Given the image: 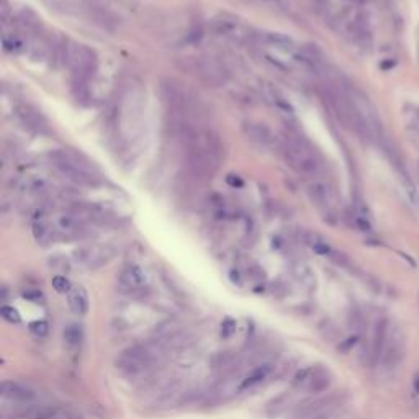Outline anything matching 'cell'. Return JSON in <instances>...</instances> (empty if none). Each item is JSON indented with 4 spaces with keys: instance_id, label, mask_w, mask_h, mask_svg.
I'll return each mask as SVG.
<instances>
[{
    "instance_id": "cell-1",
    "label": "cell",
    "mask_w": 419,
    "mask_h": 419,
    "mask_svg": "<svg viewBox=\"0 0 419 419\" xmlns=\"http://www.w3.org/2000/svg\"><path fill=\"white\" fill-rule=\"evenodd\" d=\"M187 167L196 179H208L218 170L223 159V144L212 129L192 128L183 137Z\"/></svg>"
},
{
    "instance_id": "cell-2",
    "label": "cell",
    "mask_w": 419,
    "mask_h": 419,
    "mask_svg": "<svg viewBox=\"0 0 419 419\" xmlns=\"http://www.w3.org/2000/svg\"><path fill=\"white\" fill-rule=\"evenodd\" d=\"M280 154L284 161L290 166L295 172L305 177H319L321 174V161L316 151L308 143L303 136L295 133H285L278 143Z\"/></svg>"
},
{
    "instance_id": "cell-3",
    "label": "cell",
    "mask_w": 419,
    "mask_h": 419,
    "mask_svg": "<svg viewBox=\"0 0 419 419\" xmlns=\"http://www.w3.org/2000/svg\"><path fill=\"white\" fill-rule=\"evenodd\" d=\"M52 167L65 179L77 183V185H97L100 177L95 166L87 157L72 149H56L49 154Z\"/></svg>"
},
{
    "instance_id": "cell-4",
    "label": "cell",
    "mask_w": 419,
    "mask_h": 419,
    "mask_svg": "<svg viewBox=\"0 0 419 419\" xmlns=\"http://www.w3.org/2000/svg\"><path fill=\"white\" fill-rule=\"evenodd\" d=\"M162 352L164 351L156 342L133 345L118 354V357L115 359V365L116 369L128 373V375H134V373H141L149 369Z\"/></svg>"
},
{
    "instance_id": "cell-5",
    "label": "cell",
    "mask_w": 419,
    "mask_h": 419,
    "mask_svg": "<svg viewBox=\"0 0 419 419\" xmlns=\"http://www.w3.org/2000/svg\"><path fill=\"white\" fill-rule=\"evenodd\" d=\"M65 65L74 76V81L87 82L89 79L95 74L97 71V54L94 49H90L89 46L74 43V41H65L64 48V61Z\"/></svg>"
},
{
    "instance_id": "cell-6",
    "label": "cell",
    "mask_w": 419,
    "mask_h": 419,
    "mask_svg": "<svg viewBox=\"0 0 419 419\" xmlns=\"http://www.w3.org/2000/svg\"><path fill=\"white\" fill-rule=\"evenodd\" d=\"M183 62H185L183 69H187L190 74L196 76L200 81L212 85V87L225 85L228 81L226 67L213 56H208V54L190 56V57H185Z\"/></svg>"
},
{
    "instance_id": "cell-7",
    "label": "cell",
    "mask_w": 419,
    "mask_h": 419,
    "mask_svg": "<svg viewBox=\"0 0 419 419\" xmlns=\"http://www.w3.org/2000/svg\"><path fill=\"white\" fill-rule=\"evenodd\" d=\"M213 31L216 35L229 39L234 44L239 46H249L259 41V33H255L252 28H249L246 23H242L241 20L229 17V15H221L213 20Z\"/></svg>"
},
{
    "instance_id": "cell-8",
    "label": "cell",
    "mask_w": 419,
    "mask_h": 419,
    "mask_svg": "<svg viewBox=\"0 0 419 419\" xmlns=\"http://www.w3.org/2000/svg\"><path fill=\"white\" fill-rule=\"evenodd\" d=\"M406 354V340L404 332L399 326H391L386 337V344L382 354L380 364L385 370H395L396 367L403 362Z\"/></svg>"
},
{
    "instance_id": "cell-9",
    "label": "cell",
    "mask_w": 419,
    "mask_h": 419,
    "mask_svg": "<svg viewBox=\"0 0 419 419\" xmlns=\"http://www.w3.org/2000/svg\"><path fill=\"white\" fill-rule=\"evenodd\" d=\"M116 255V249L113 246H84L79 247L72 254L74 264L85 267V268H97L113 259Z\"/></svg>"
},
{
    "instance_id": "cell-10",
    "label": "cell",
    "mask_w": 419,
    "mask_h": 419,
    "mask_svg": "<svg viewBox=\"0 0 419 419\" xmlns=\"http://www.w3.org/2000/svg\"><path fill=\"white\" fill-rule=\"evenodd\" d=\"M340 406V398L337 395L318 398L300 408L297 419H332Z\"/></svg>"
},
{
    "instance_id": "cell-11",
    "label": "cell",
    "mask_w": 419,
    "mask_h": 419,
    "mask_svg": "<svg viewBox=\"0 0 419 419\" xmlns=\"http://www.w3.org/2000/svg\"><path fill=\"white\" fill-rule=\"evenodd\" d=\"M306 193L314 206L324 215H332L334 212V190L326 180L314 177L306 185Z\"/></svg>"
},
{
    "instance_id": "cell-12",
    "label": "cell",
    "mask_w": 419,
    "mask_h": 419,
    "mask_svg": "<svg viewBox=\"0 0 419 419\" xmlns=\"http://www.w3.org/2000/svg\"><path fill=\"white\" fill-rule=\"evenodd\" d=\"M331 385V373L323 367H313L298 372L295 377V386H301L311 393H323Z\"/></svg>"
},
{
    "instance_id": "cell-13",
    "label": "cell",
    "mask_w": 419,
    "mask_h": 419,
    "mask_svg": "<svg viewBox=\"0 0 419 419\" xmlns=\"http://www.w3.org/2000/svg\"><path fill=\"white\" fill-rule=\"evenodd\" d=\"M15 116L26 129L33 131V133H38V134L49 133V123H48V120H46V116L30 103L17 105L15 107Z\"/></svg>"
},
{
    "instance_id": "cell-14",
    "label": "cell",
    "mask_w": 419,
    "mask_h": 419,
    "mask_svg": "<svg viewBox=\"0 0 419 419\" xmlns=\"http://www.w3.org/2000/svg\"><path fill=\"white\" fill-rule=\"evenodd\" d=\"M52 225L56 228L57 238L79 239L87 234V221L82 216H79L72 212L61 215L59 218H56V221Z\"/></svg>"
},
{
    "instance_id": "cell-15",
    "label": "cell",
    "mask_w": 419,
    "mask_h": 419,
    "mask_svg": "<svg viewBox=\"0 0 419 419\" xmlns=\"http://www.w3.org/2000/svg\"><path fill=\"white\" fill-rule=\"evenodd\" d=\"M260 94L264 97V100L270 105L282 118H287L288 120V118H292L295 115L292 103L288 102V98L284 95V92H282L278 87H275L273 84H270V82L260 84Z\"/></svg>"
},
{
    "instance_id": "cell-16",
    "label": "cell",
    "mask_w": 419,
    "mask_h": 419,
    "mask_svg": "<svg viewBox=\"0 0 419 419\" xmlns=\"http://www.w3.org/2000/svg\"><path fill=\"white\" fill-rule=\"evenodd\" d=\"M242 133L249 141L254 143L259 148H270L275 144V134L265 123L247 120L242 123Z\"/></svg>"
},
{
    "instance_id": "cell-17",
    "label": "cell",
    "mask_w": 419,
    "mask_h": 419,
    "mask_svg": "<svg viewBox=\"0 0 419 419\" xmlns=\"http://www.w3.org/2000/svg\"><path fill=\"white\" fill-rule=\"evenodd\" d=\"M0 395H2V401H9L12 404H28L36 398V393L31 388L18 382H12V380L2 382Z\"/></svg>"
},
{
    "instance_id": "cell-18",
    "label": "cell",
    "mask_w": 419,
    "mask_h": 419,
    "mask_svg": "<svg viewBox=\"0 0 419 419\" xmlns=\"http://www.w3.org/2000/svg\"><path fill=\"white\" fill-rule=\"evenodd\" d=\"M388 331H390V323L386 318H380L377 321L375 327H373V336H372V364L377 365L382 360V354L386 344V337H388Z\"/></svg>"
},
{
    "instance_id": "cell-19",
    "label": "cell",
    "mask_w": 419,
    "mask_h": 419,
    "mask_svg": "<svg viewBox=\"0 0 419 419\" xmlns=\"http://www.w3.org/2000/svg\"><path fill=\"white\" fill-rule=\"evenodd\" d=\"M120 285L129 293L143 292L146 287V275L137 265H126L120 273Z\"/></svg>"
},
{
    "instance_id": "cell-20",
    "label": "cell",
    "mask_w": 419,
    "mask_h": 419,
    "mask_svg": "<svg viewBox=\"0 0 419 419\" xmlns=\"http://www.w3.org/2000/svg\"><path fill=\"white\" fill-rule=\"evenodd\" d=\"M259 41L272 46V48H275V49L285 51V52H292L295 49V41L290 36L284 35V33L262 31V33H259Z\"/></svg>"
},
{
    "instance_id": "cell-21",
    "label": "cell",
    "mask_w": 419,
    "mask_h": 419,
    "mask_svg": "<svg viewBox=\"0 0 419 419\" xmlns=\"http://www.w3.org/2000/svg\"><path fill=\"white\" fill-rule=\"evenodd\" d=\"M67 303L74 314L84 316L89 313V295L84 287H72V290L67 293Z\"/></svg>"
},
{
    "instance_id": "cell-22",
    "label": "cell",
    "mask_w": 419,
    "mask_h": 419,
    "mask_svg": "<svg viewBox=\"0 0 419 419\" xmlns=\"http://www.w3.org/2000/svg\"><path fill=\"white\" fill-rule=\"evenodd\" d=\"M2 44H4V49L9 51V52H23L28 49V41H26V38L22 31H4L2 35Z\"/></svg>"
},
{
    "instance_id": "cell-23",
    "label": "cell",
    "mask_w": 419,
    "mask_h": 419,
    "mask_svg": "<svg viewBox=\"0 0 419 419\" xmlns=\"http://www.w3.org/2000/svg\"><path fill=\"white\" fill-rule=\"evenodd\" d=\"M33 236H35V239L39 242V244H49V242L57 239L54 225H51V223L44 221V220L35 221V225H33Z\"/></svg>"
},
{
    "instance_id": "cell-24",
    "label": "cell",
    "mask_w": 419,
    "mask_h": 419,
    "mask_svg": "<svg viewBox=\"0 0 419 419\" xmlns=\"http://www.w3.org/2000/svg\"><path fill=\"white\" fill-rule=\"evenodd\" d=\"M303 239H305V244H308L316 254L319 255H326V257H331L332 252H334V249L329 246V242H327L323 236L318 234V233H311V231H308L305 233L303 236Z\"/></svg>"
},
{
    "instance_id": "cell-25",
    "label": "cell",
    "mask_w": 419,
    "mask_h": 419,
    "mask_svg": "<svg viewBox=\"0 0 419 419\" xmlns=\"http://www.w3.org/2000/svg\"><path fill=\"white\" fill-rule=\"evenodd\" d=\"M270 372H272V365L270 364H260L257 367H254V369L249 372L246 377H242L241 390L251 388V386L260 383L262 380H265L268 377V373H270Z\"/></svg>"
},
{
    "instance_id": "cell-26",
    "label": "cell",
    "mask_w": 419,
    "mask_h": 419,
    "mask_svg": "<svg viewBox=\"0 0 419 419\" xmlns=\"http://www.w3.org/2000/svg\"><path fill=\"white\" fill-rule=\"evenodd\" d=\"M13 185H15V188L22 190V192H28V193H41L46 190L44 180L38 179V177H18L13 182Z\"/></svg>"
},
{
    "instance_id": "cell-27",
    "label": "cell",
    "mask_w": 419,
    "mask_h": 419,
    "mask_svg": "<svg viewBox=\"0 0 419 419\" xmlns=\"http://www.w3.org/2000/svg\"><path fill=\"white\" fill-rule=\"evenodd\" d=\"M62 337H64L65 344L72 347V349H76V347H79L82 342V337H84L82 327L79 324H67L62 331Z\"/></svg>"
},
{
    "instance_id": "cell-28",
    "label": "cell",
    "mask_w": 419,
    "mask_h": 419,
    "mask_svg": "<svg viewBox=\"0 0 419 419\" xmlns=\"http://www.w3.org/2000/svg\"><path fill=\"white\" fill-rule=\"evenodd\" d=\"M293 275H295V277H297L305 287H308V288H313L314 285H316V278H314L313 272L310 270V267L305 265V264L295 265V267H293Z\"/></svg>"
},
{
    "instance_id": "cell-29",
    "label": "cell",
    "mask_w": 419,
    "mask_h": 419,
    "mask_svg": "<svg viewBox=\"0 0 419 419\" xmlns=\"http://www.w3.org/2000/svg\"><path fill=\"white\" fill-rule=\"evenodd\" d=\"M0 314H2V318L5 321H9L10 324H20L22 323V316H20L17 308H13V306L4 305L2 308H0Z\"/></svg>"
},
{
    "instance_id": "cell-30",
    "label": "cell",
    "mask_w": 419,
    "mask_h": 419,
    "mask_svg": "<svg viewBox=\"0 0 419 419\" xmlns=\"http://www.w3.org/2000/svg\"><path fill=\"white\" fill-rule=\"evenodd\" d=\"M51 284H52V288H54V290L59 292V293H69L72 290L71 282L65 277H62V275H56V277H52Z\"/></svg>"
},
{
    "instance_id": "cell-31",
    "label": "cell",
    "mask_w": 419,
    "mask_h": 419,
    "mask_svg": "<svg viewBox=\"0 0 419 419\" xmlns=\"http://www.w3.org/2000/svg\"><path fill=\"white\" fill-rule=\"evenodd\" d=\"M28 329H30V332L33 334V336L44 337L49 331V326H48L46 321H33V323H30Z\"/></svg>"
},
{
    "instance_id": "cell-32",
    "label": "cell",
    "mask_w": 419,
    "mask_h": 419,
    "mask_svg": "<svg viewBox=\"0 0 419 419\" xmlns=\"http://www.w3.org/2000/svg\"><path fill=\"white\" fill-rule=\"evenodd\" d=\"M234 332H236V321L231 318H226L221 323V336L228 339V337H231Z\"/></svg>"
},
{
    "instance_id": "cell-33",
    "label": "cell",
    "mask_w": 419,
    "mask_h": 419,
    "mask_svg": "<svg viewBox=\"0 0 419 419\" xmlns=\"http://www.w3.org/2000/svg\"><path fill=\"white\" fill-rule=\"evenodd\" d=\"M357 340H359V337H357V336H352V337H347V339H344V340H340L339 345H337V351H339L340 354H347V352H351L352 347L357 344Z\"/></svg>"
},
{
    "instance_id": "cell-34",
    "label": "cell",
    "mask_w": 419,
    "mask_h": 419,
    "mask_svg": "<svg viewBox=\"0 0 419 419\" xmlns=\"http://www.w3.org/2000/svg\"><path fill=\"white\" fill-rule=\"evenodd\" d=\"M314 9H318V10H326L327 9V0H308Z\"/></svg>"
},
{
    "instance_id": "cell-35",
    "label": "cell",
    "mask_w": 419,
    "mask_h": 419,
    "mask_svg": "<svg viewBox=\"0 0 419 419\" xmlns=\"http://www.w3.org/2000/svg\"><path fill=\"white\" fill-rule=\"evenodd\" d=\"M25 297L30 298L31 301H35V303H38V301L43 298L41 293H39V292H25Z\"/></svg>"
},
{
    "instance_id": "cell-36",
    "label": "cell",
    "mask_w": 419,
    "mask_h": 419,
    "mask_svg": "<svg viewBox=\"0 0 419 419\" xmlns=\"http://www.w3.org/2000/svg\"><path fill=\"white\" fill-rule=\"evenodd\" d=\"M412 386H414L416 393H419V373L414 377V380H412Z\"/></svg>"
},
{
    "instance_id": "cell-37",
    "label": "cell",
    "mask_w": 419,
    "mask_h": 419,
    "mask_svg": "<svg viewBox=\"0 0 419 419\" xmlns=\"http://www.w3.org/2000/svg\"><path fill=\"white\" fill-rule=\"evenodd\" d=\"M349 2H354V4H365L367 0H349Z\"/></svg>"
}]
</instances>
